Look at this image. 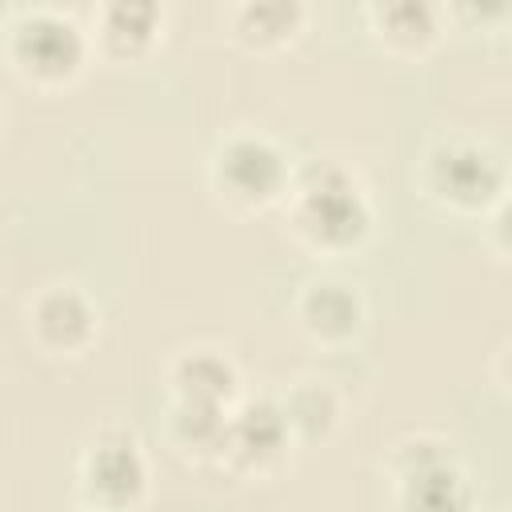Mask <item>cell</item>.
<instances>
[{"instance_id": "16", "label": "cell", "mask_w": 512, "mask_h": 512, "mask_svg": "<svg viewBox=\"0 0 512 512\" xmlns=\"http://www.w3.org/2000/svg\"><path fill=\"white\" fill-rule=\"evenodd\" d=\"M452 452H456V444L448 436H440L432 428H408L396 440H388V448L380 456V472H384V480H396V476H408V472L436 464Z\"/></svg>"}, {"instance_id": "19", "label": "cell", "mask_w": 512, "mask_h": 512, "mask_svg": "<svg viewBox=\"0 0 512 512\" xmlns=\"http://www.w3.org/2000/svg\"><path fill=\"white\" fill-rule=\"evenodd\" d=\"M4 124H8V116H4V104H0V136H4Z\"/></svg>"}, {"instance_id": "15", "label": "cell", "mask_w": 512, "mask_h": 512, "mask_svg": "<svg viewBox=\"0 0 512 512\" xmlns=\"http://www.w3.org/2000/svg\"><path fill=\"white\" fill-rule=\"evenodd\" d=\"M224 424H228V412L168 400L164 440H168V448H172L184 464L216 468V464H220V448H224Z\"/></svg>"}, {"instance_id": "14", "label": "cell", "mask_w": 512, "mask_h": 512, "mask_svg": "<svg viewBox=\"0 0 512 512\" xmlns=\"http://www.w3.org/2000/svg\"><path fill=\"white\" fill-rule=\"evenodd\" d=\"M396 512H476V484L460 452L388 480Z\"/></svg>"}, {"instance_id": "1", "label": "cell", "mask_w": 512, "mask_h": 512, "mask_svg": "<svg viewBox=\"0 0 512 512\" xmlns=\"http://www.w3.org/2000/svg\"><path fill=\"white\" fill-rule=\"evenodd\" d=\"M284 236L312 260L336 264L360 256L376 240V200L364 176L344 160L296 164L292 192L284 200Z\"/></svg>"}, {"instance_id": "18", "label": "cell", "mask_w": 512, "mask_h": 512, "mask_svg": "<svg viewBox=\"0 0 512 512\" xmlns=\"http://www.w3.org/2000/svg\"><path fill=\"white\" fill-rule=\"evenodd\" d=\"M480 240H484V248L492 252L496 264H508V256H512V244H508V204H500L496 212H488L480 220Z\"/></svg>"}, {"instance_id": "20", "label": "cell", "mask_w": 512, "mask_h": 512, "mask_svg": "<svg viewBox=\"0 0 512 512\" xmlns=\"http://www.w3.org/2000/svg\"><path fill=\"white\" fill-rule=\"evenodd\" d=\"M76 512H96V508H76Z\"/></svg>"}, {"instance_id": "2", "label": "cell", "mask_w": 512, "mask_h": 512, "mask_svg": "<svg viewBox=\"0 0 512 512\" xmlns=\"http://www.w3.org/2000/svg\"><path fill=\"white\" fill-rule=\"evenodd\" d=\"M412 184L432 212L480 224L488 212L508 204V156L484 132L444 128L424 140Z\"/></svg>"}, {"instance_id": "13", "label": "cell", "mask_w": 512, "mask_h": 512, "mask_svg": "<svg viewBox=\"0 0 512 512\" xmlns=\"http://www.w3.org/2000/svg\"><path fill=\"white\" fill-rule=\"evenodd\" d=\"M284 424H288V436L296 448H316V444H328L340 424H344V396L332 380L316 376V372H300L292 380L280 384V392H272Z\"/></svg>"}, {"instance_id": "4", "label": "cell", "mask_w": 512, "mask_h": 512, "mask_svg": "<svg viewBox=\"0 0 512 512\" xmlns=\"http://www.w3.org/2000/svg\"><path fill=\"white\" fill-rule=\"evenodd\" d=\"M204 180L228 216H268L284 208L296 180V160L276 136L260 128H232L212 144Z\"/></svg>"}, {"instance_id": "17", "label": "cell", "mask_w": 512, "mask_h": 512, "mask_svg": "<svg viewBox=\"0 0 512 512\" xmlns=\"http://www.w3.org/2000/svg\"><path fill=\"white\" fill-rule=\"evenodd\" d=\"M444 20H448V32L460 28V32H484V36H496L504 32V24L512 20V8L508 4H444Z\"/></svg>"}, {"instance_id": "5", "label": "cell", "mask_w": 512, "mask_h": 512, "mask_svg": "<svg viewBox=\"0 0 512 512\" xmlns=\"http://www.w3.org/2000/svg\"><path fill=\"white\" fill-rule=\"evenodd\" d=\"M80 508L140 512L152 500V460L128 424H100L76 456Z\"/></svg>"}, {"instance_id": "9", "label": "cell", "mask_w": 512, "mask_h": 512, "mask_svg": "<svg viewBox=\"0 0 512 512\" xmlns=\"http://www.w3.org/2000/svg\"><path fill=\"white\" fill-rule=\"evenodd\" d=\"M172 12L156 0H104L88 12V44L92 56L104 64H144L168 40Z\"/></svg>"}, {"instance_id": "8", "label": "cell", "mask_w": 512, "mask_h": 512, "mask_svg": "<svg viewBox=\"0 0 512 512\" xmlns=\"http://www.w3.org/2000/svg\"><path fill=\"white\" fill-rule=\"evenodd\" d=\"M296 444L288 436V424L268 396H244L224 424V448H220V464L228 476L236 480H272L284 472V464L292 460Z\"/></svg>"}, {"instance_id": "7", "label": "cell", "mask_w": 512, "mask_h": 512, "mask_svg": "<svg viewBox=\"0 0 512 512\" xmlns=\"http://www.w3.org/2000/svg\"><path fill=\"white\" fill-rule=\"evenodd\" d=\"M292 324L312 348L344 352L368 332V296L340 272H316L292 296Z\"/></svg>"}, {"instance_id": "10", "label": "cell", "mask_w": 512, "mask_h": 512, "mask_svg": "<svg viewBox=\"0 0 512 512\" xmlns=\"http://www.w3.org/2000/svg\"><path fill=\"white\" fill-rule=\"evenodd\" d=\"M164 388L168 400L232 412L244 400V372L224 344L196 340V344H180L164 360Z\"/></svg>"}, {"instance_id": "3", "label": "cell", "mask_w": 512, "mask_h": 512, "mask_svg": "<svg viewBox=\"0 0 512 512\" xmlns=\"http://www.w3.org/2000/svg\"><path fill=\"white\" fill-rule=\"evenodd\" d=\"M4 60L8 72L44 96H60L76 88L88 72L92 44L88 28L52 4H32V8H12L4 20Z\"/></svg>"}, {"instance_id": "12", "label": "cell", "mask_w": 512, "mask_h": 512, "mask_svg": "<svg viewBox=\"0 0 512 512\" xmlns=\"http://www.w3.org/2000/svg\"><path fill=\"white\" fill-rule=\"evenodd\" d=\"M312 8L304 0H240L224 12V36L248 56H280L304 40Z\"/></svg>"}, {"instance_id": "11", "label": "cell", "mask_w": 512, "mask_h": 512, "mask_svg": "<svg viewBox=\"0 0 512 512\" xmlns=\"http://www.w3.org/2000/svg\"><path fill=\"white\" fill-rule=\"evenodd\" d=\"M360 20L372 36V44L404 64H420L440 52L448 40L444 4L432 0H376L360 8Z\"/></svg>"}, {"instance_id": "6", "label": "cell", "mask_w": 512, "mask_h": 512, "mask_svg": "<svg viewBox=\"0 0 512 512\" xmlns=\"http://www.w3.org/2000/svg\"><path fill=\"white\" fill-rule=\"evenodd\" d=\"M104 312L76 280H48L24 300V336L44 360H84L96 352Z\"/></svg>"}]
</instances>
